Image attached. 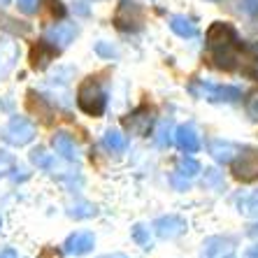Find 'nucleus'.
<instances>
[{"label": "nucleus", "mask_w": 258, "mask_h": 258, "mask_svg": "<svg viewBox=\"0 0 258 258\" xmlns=\"http://www.w3.org/2000/svg\"><path fill=\"white\" fill-rule=\"evenodd\" d=\"M40 258H60V251L54 249V246H49V249H44V251L40 253Z\"/></svg>", "instance_id": "nucleus-32"}, {"label": "nucleus", "mask_w": 258, "mask_h": 258, "mask_svg": "<svg viewBox=\"0 0 258 258\" xmlns=\"http://www.w3.org/2000/svg\"><path fill=\"white\" fill-rule=\"evenodd\" d=\"M244 258H258V244L249 246V249H246V253H244Z\"/></svg>", "instance_id": "nucleus-34"}, {"label": "nucleus", "mask_w": 258, "mask_h": 258, "mask_svg": "<svg viewBox=\"0 0 258 258\" xmlns=\"http://www.w3.org/2000/svg\"><path fill=\"white\" fill-rule=\"evenodd\" d=\"M0 30H5V33H12V35H28L30 33V26L26 21H19V19L10 17L0 10Z\"/></svg>", "instance_id": "nucleus-18"}, {"label": "nucleus", "mask_w": 258, "mask_h": 258, "mask_svg": "<svg viewBox=\"0 0 258 258\" xmlns=\"http://www.w3.org/2000/svg\"><path fill=\"white\" fill-rule=\"evenodd\" d=\"M96 51H98L100 56H107V58L116 56V49H114V47H109V44H105V42H98V44H96Z\"/></svg>", "instance_id": "nucleus-28"}, {"label": "nucleus", "mask_w": 258, "mask_h": 258, "mask_svg": "<svg viewBox=\"0 0 258 258\" xmlns=\"http://www.w3.org/2000/svg\"><path fill=\"white\" fill-rule=\"evenodd\" d=\"M105 258H128V256H123V253H112V256H105Z\"/></svg>", "instance_id": "nucleus-37"}, {"label": "nucleus", "mask_w": 258, "mask_h": 258, "mask_svg": "<svg viewBox=\"0 0 258 258\" xmlns=\"http://www.w3.org/2000/svg\"><path fill=\"white\" fill-rule=\"evenodd\" d=\"M242 5H244V10L251 14V17L258 14V0H242Z\"/></svg>", "instance_id": "nucleus-31"}, {"label": "nucleus", "mask_w": 258, "mask_h": 258, "mask_svg": "<svg viewBox=\"0 0 258 258\" xmlns=\"http://www.w3.org/2000/svg\"><path fill=\"white\" fill-rule=\"evenodd\" d=\"M0 258H17V251H14V249H3Z\"/></svg>", "instance_id": "nucleus-35"}, {"label": "nucleus", "mask_w": 258, "mask_h": 258, "mask_svg": "<svg viewBox=\"0 0 258 258\" xmlns=\"http://www.w3.org/2000/svg\"><path fill=\"white\" fill-rule=\"evenodd\" d=\"M165 133H168V123H163V126H161V133H158V144H165V142H168Z\"/></svg>", "instance_id": "nucleus-33"}, {"label": "nucleus", "mask_w": 258, "mask_h": 258, "mask_svg": "<svg viewBox=\"0 0 258 258\" xmlns=\"http://www.w3.org/2000/svg\"><path fill=\"white\" fill-rule=\"evenodd\" d=\"M75 35H77V28L70 24H60V26H51V28L47 30V37L44 40H49L51 44H58V47H66V44H70L72 40H75Z\"/></svg>", "instance_id": "nucleus-15"}, {"label": "nucleus", "mask_w": 258, "mask_h": 258, "mask_svg": "<svg viewBox=\"0 0 258 258\" xmlns=\"http://www.w3.org/2000/svg\"><path fill=\"white\" fill-rule=\"evenodd\" d=\"M193 93L207 98V100H214V102H235L242 96L237 86H216V84H203L200 91L193 89Z\"/></svg>", "instance_id": "nucleus-8"}, {"label": "nucleus", "mask_w": 258, "mask_h": 258, "mask_svg": "<svg viewBox=\"0 0 258 258\" xmlns=\"http://www.w3.org/2000/svg\"><path fill=\"white\" fill-rule=\"evenodd\" d=\"M237 207H240V212L244 216H258V191H253L251 196H244V198H240Z\"/></svg>", "instance_id": "nucleus-23"}, {"label": "nucleus", "mask_w": 258, "mask_h": 258, "mask_svg": "<svg viewBox=\"0 0 258 258\" xmlns=\"http://www.w3.org/2000/svg\"><path fill=\"white\" fill-rule=\"evenodd\" d=\"M51 144H54L56 154H60L66 161H77V158H79L77 142H75V138H72V135H68V133H63V131L56 133L54 140H51Z\"/></svg>", "instance_id": "nucleus-14"}, {"label": "nucleus", "mask_w": 258, "mask_h": 258, "mask_svg": "<svg viewBox=\"0 0 258 258\" xmlns=\"http://www.w3.org/2000/svg\"><path fill=\"white\" fill-rule=\"evenodd\" d=\"M233 249V240L230 237H207L205 240V244H203V256L205 258H216L219 253H223V251H230Z\"/></svg>", "instance_id": "nucleus-17"}, {"label": "nucleus", "mask_w": 258, "mask_h": 258, "mask_svg": "<svg viewBox=\"0 0 258 258\" xmlns=\"http://www.w3.org/2000/svg\"><path fill=\"white\" fill-rule=\"evenodd\" d=\"M230 258H233V256H230Z\"/></svg>", "instance_id": "nucleus-40"}, {"label": "nucleus", "mask_w": 258, "mask_h": 258, "mask_svg": "<svg viewBox=\"0 0 258 258\" xmlns=\"http://www.w3.org/2000/svg\"><path fill=\"white\" fill-rule=\"evenodd\" d=\"M131 233H133V240L138 242L142 249H151V235H149V228H147L144 223H135Z\"/></svg>", "instance_id": "nucleus-24"}, {"label": "nucleus", "mask_w": 258, "mask_h": 258, "mask_svg": "<svg viewBox=\"0 0 258 258\" xmlns=\"http://www.w3.org/2000/svg\"><path fill=\"white\" fill-rule=\"evenodd\" d=\"M35 133H37V128L30 119H26V116H12L10 123L0 131V138H3V142L10 144V147H26V144H30L35 140Z\"/></svg>", "instance_id": "nucleus-2"}, {"label": "nucleus", "mask_w": 258, "mask_h": 258, "mask_svg": "<svg viewBox=\"0 0 258 258\" xmlns=\"http://www.w3.org/2000/svg\"><path fill=\"white\" fill-rule=\"evenodd\" d=\"M170 28H172V33H177L179 37H193L198 33L196 24L186 17H172L170 19Z\"/></svg>", "instance_id": "nucleus-21"}, {"label": "nucleus", "mask_w": 258, "mask_h": 258, "mask_svg": "<svg viewBox=\"0 0 258 258\" xmlns=\"http://www.w3.org/2000/svg\"><path fill=\"white\" fill-rule=\"evenodd\" d=\"M233 177L244 184L258 179V149L237 151V158L233 161Z\"/></svg>", "instance_id": "nucleus-3"}, {"label": "nucleus", "mask_w": 258, "mask_h": 258, "mask_svg": "<svg viewBox=\"0 0 258 258\" xmlns=\"http://www.w3.org/2000/svg\"><path fill=\"white\" fill-rule=\"evenodd\" d=\"M19 60V44L10 37H0V79H7Z\"/></svg>", "instance_id": "nucleus-9"}, {"label": "nucleus", "mask_w": 258, "mask_h": 258, "mask_svg": "<svg viewBox=\"0 0 258 258\" xmlns=\"http://www.w3.org/2000/svg\"><path fill=\"white\" fill-rule=\"evenodd\" d=\"M7 3H10V0H0V5H7Z\"/></svg>", "instance_id": "nucleus-38"}, {"label": "nucleus", "mask_w": 258, "mask_h": 258, "mask_svg": "<svg viewBox=\"0 0 258 258\" xmlns=\"http://www.w3.org/2000/svg\"><path fill=\"white\" fill-rule=\"evenodd\" d=\"M17 3H19V10L24 14H35L37 5H40V0H17Z\"/></svg>", "instance_id": "nucleus-27"}, {"label": "nucleus", "mask_w": 258, "mask_h": 258, "mask_svg": "<svg viewBox=\"0 0 258 258\" xmlns=\"http://www.w3.org/2000/svg\"><path fill=\"white\" fill-rule=\"evenodd\" d=\"M249 233H251V235H253V237H258V223H256V226H253V228H251V230H249Z\"/></svg>", "instance_id": "nucleus-36"}, {"label": "nucleus", "mask_w": 258, "mask_h": 258, "mask_svg": "<svg viewBox=\"0 0 258 258\" xmlns=\"http://www.w3.org/2000/svg\"><path fill=\"white\" fill-rule=\"evenodd\" d=\"M198 172H200L198 161H193V158H181V161L177 163V172L172 174V184L177 188H186L188 181H191Z\"/></svg>", "instance_id": "nucleus-13"}, {"label": "nucleus", "mask_w": 258, "mask_h": 258, "mask_svg": "<svg viewBox=\"0 0 258 258\" xmlns=\"http://www.w3.org/2000/svg\"><path fill=\"white\" fill-rule=\"evenodd\" d=\"M30 163L37 165V168H42V170H49V172L58 168L56 158L51 156V154H47V149H42V147H37V149L30 151Z\"/></svg>", "instance_id": "nucleus-20"}, {"label": "nucleus", "mask_w": 258, "mask_h": 258, "mask_svg": "<svg viewBox=\"0 0 258 258\" xmlns=\"http://www.w3.org/2000/svg\"><path fill=\"white\" fill-rule=\"evenodd\" d=\"M142 24V7L135 0H121L114 14V26L119 30H138Z\"/></svg>", "instance_id": "nucleus-4"}, {"label": "nucleus", "mask_w": 258, "mask_h": 258, "mask_svg": "<svg viewBox=\"0 0 258 258\" xmlns=\"http://www.w3.org/2000/svg\"><path fill=\"white\" fill-rule=\"evenodd\" d=\"M0 223H3V219H0Z\"/></svg>", "instance_id": "nucleus-39"}, {"label": "nucleus", "mask_w": 258, "mask_h": 258, "mask_svg": "<svg viewBox=\"0 0 258 258\" xmlns=\"http://www.w3.org/2000/svg\"><path fill=\"white\" fill-rule=\"evenodd\" d=\"M246 109H249V114L258 119V93H253V96L249 98V102H246Z\"/></svg>", "instance_id": "nucleus-29"}, {"label": "nucleus", "mask_w": 258, "mask_h": 258, "mask_svg": "<svg viewBox=\"0 0 258 258\" xmlns=\"http://www.w3.org/2000/svg\"><path fill=\"white\" fill-rule=\"evenodd\" d=\"M47 3L51 5V14H56V17H63V14H66V7H63L60 0H47Z\"/></svg>", "instance_id": "nucleus-30"}, {"label": "nucleus", "mask_w": 258, "mask_h": 258, "mask_svg": "<svg viewBox=\"0 0 258 258\" xmlns=\"http://www.w3.org/2000/svg\"><path fill=\"white\" fill-rule=\"evenodd\" d=\"M17 168V158L7 151H0V177H7L10 172H14Z\"/></svg>", "instance_id": "nucleus-25"}, {"label": "nucleus", "mask_w": 258, "mask_h": 258, "mask_svg": "<svg viewBox=\"0 0 258 258\" xmlns=\"http://www.w3.org/2000/svg\"><path fill=\"white\" fill-rule=\"evenodd\" d=\"M205 184L214 188H223V177L216 170H205Z\"/></svg>", "instance_id": "nucleus-26"}, {"label": "nucleus", "mask_w": 258, "mask_h": 258, "mask_svg": "<svg viewBox=\"0 0 258 258\" xmlns=\"http://www.w3.org/2000/svg\"><path fill=\"white\" fill-rule=\"evenodd\" d=\"M235 44V30L230 24L226 21H214L207 30V47L210 51L214 49H226V47H233Z\"/></svg>", "instance_id": "nucleus-6"}, {"label": "nucleus", "mask_w": 258, "mask_h": 258, "mask_svg": "<svg viewBox=\"0 0 258 258\" xmlns=\"http://www.w3.org/2000/svg\"><path fill=\"white\" fill-rule=\"evenodd\" d=\"M174 142L179 147L181 151H186V154H196L200 149V138H198V131L191 126V123H184V126L177 128L174 133Z\"/></svg>", "instance_id": "nucleus-12"}, {"label": "nucleus", "mask_w": 258, "mask_h": 258, "mask_svg": "<svg viewBox=\"0 0 258 258\" xmlns=\"http://www.w3.org/2000/svg\"><path fill=\"white\" fill-rule=\"evenodd\" d=\"M56 56H58V47L51 44L49 40H40L35 47L30 49V66L35 70H44Z\"/></svg>", "instance_id": "nucleus-11"}, {"label": "nucleus", "mask_w": 258, "mask_h": 258, "mask_svg": "<svg viewBox=\"0 0 258 258\" xmlns=\"http://www.w3.org/2000/svg\"><path fill=\"white\" fill-rule=\"evenodd\" d=\"M77 105L89 116H102L107 107V93L96 77H86L77 89Z\"/></svg>", "instance_id": "nucleus-1"}, {"label": "nucleus", "mask_w": 258, "mask_h": 258, "mask_svg": "<svg viewBox=\"0 0 258 258\" xmlns=\"http://www.w3.org/2000/svg\"><path fill=\"white\" fill-rule=\"evenodd\" d=\"M186 219L179 214H168V216H158L154 221V230L161 240H174L181 233H186Z\"/></svg>", "instance_id": "nucleus-5"}, {"label": "nucleus", "mask_w": 258, "mask_h": 258, "mask_svg": "<svg viewBox=\"0 0 258 258\" xmlns=\"http://www.w3.org/2000/svg\"><path fill=\"white\" fill-rule=\"evenodd\" d=\"M102 144H105V149H109L112 154H121V151H126V147H128V138L121 135L119 131H112V128H109V131L102 135Z\"/></svg>", "instance_id": "nucleus-19"}, {"label": "nucleus", "mask_w": 258, "mask_h": 258, "mask_svg": "<svg viewBox=\"0 0 258 258\" xmlns=\"http://www.w3.org/2000/svg\"><path fill=\"white\" fill-rule=\"evenodd\" d=\"M96 207L91 203H84V200L68 207V216H72V219H91V216H96Z\"/></svg>", "instance_id": "nucleus-22"}, {"label": "nucleus", "mask_w": 258, "mask_h": 258, "mask_svg": "<svg viewBox=\"0 0 258 258\" xmlns=\"http://www.w3.org/2000/svg\"><path fill=\"white\" fill-rule=\"evenodd\" d=\"M93 246H96V237H93V233L82 230V233L68 235L66 244H63V251L70 253V256H84V253L93 251Z\"/></svg>", "instance_id": "nucleus-10"}, {"label": "nucleus", "mask_w": 258, "mask_h": 258, "mask_svg": "<svg viewBox=\"0 0 258 258\" xmlns=\"http://www.w3.org/2000/svg\"><path fill=\"white\" fill-rule=\"evenodd\" d=\"M237 151H240V147L233 142H226V140H212L210 142V154L219 163H230Z\"/></svg>", "instance_id": "nucleus-16"}, {"label": "nucleus", "mask_w": 258, "mask_h": 258, "mask_svg": "<svg viewBox=\"0 0 258 258\" xmlns=\"http://www.w3.org/2000/svg\"><path fill=\"white\" fill-rule=\"evenodd\" d=\"M123 123H126V128L133 135H147L151 123H154V109H151L149 105H142V107H138L135 112H131Z\"/></svg>", "instance_id": "nucleus-7"}]
</instances>
